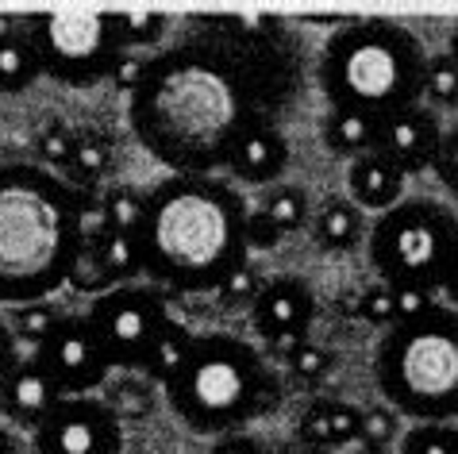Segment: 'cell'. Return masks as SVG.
Listing matches in <instances>:
<instances>
[{"label": "cell", "mask_w": 458, "mask_h": 454, "mask_svg": "<svg viewBox=\"0 0 458 454\" xmlns=\"http://www.w3.org/2000/svg\"><path fill=\"white\" fill-rule=\"evenodd\" d=\"M147 55H139V50H123L120 62H116V70H112V85L123 93V97H135V89L143 85L147 78Z\"/></svg>", "instance_id": "36"}, {"label": "cell", "mask_w": 458, "mask_h": 454, "mask_svg": "<svg viewBox=\"0 0 458 454\" xmlns=\"http://www.w3.org/2000/svg\"><path fill=\"white\" fill-rule=\"evenodd\" d=\"M20 358H23V347H20L16 332H12V327L0 320V385H4V377L20 366Z\"/></svg>", "instance_id": "40"}, {"label": "cell", "mask_w": 458, "mask_h": 454, "mask_svg": "<svg viewBox=\"0 0 458 454\" xmlns=\"http://www.w3.org/2000/svg\"><path fill=\"white\" fill-rule=\"evenodd\" d=\"M424 43L397 20H351L324 43L316 81L327 108L389 120L424 105Z\"/></svg>", "instance_id": "4"}, {"label": "cell", "mask_w": 458, "mask_h": 454, "mask_svg": "<svg viewBox=\"0 0 458 454\" xmlns=\"http://www.w3.org/2000/svg\"><path fill=\"white\" fill-rule=\"evenodd\" d=\"M316 320V297L304 277L277 273L266 277L262 293L250 305V327L262 343L274 339H309V327Z\"/></svg>", "instance_id": "12"}, {"label": "cell", "mask_w": 458, "mask_h": 454, "mask_svg": "<svg viewBox=\"0 0 458 454\" xmlns=\"http://www.w3.org/2000/svg\"><path fill=\"white\" fill-rule=\"evenodd\" d=\"M362 443L366 447H393L401 443V412L389 405H370L362 408Z\"/></svg>", "instance_id": "33"}, {"label": "cell", "mask_w": 458, "mask_h": 454, "mask_svg": "<svg viewBox=\"0 0 458 454\" xmlns=\"http://www.w3.org/2000/svg\"><path fill=\"white\" fill-rule=\"evenodd\" d=\"M354 316L366 320V324H374V327H389L397 324V289L386 285V282H377V285H366L362 293H359V308H354Z\"/></svg>", "instance_id": "31"}, {"label": "cell", "mask_w": 458, "mask_h": 454, "mask_svg": "<svg viewBox=\"0 0 458 454\" xmlns=\"http://www.w3.org/2000/svg\"><path fill=\"white\" fill-rule=\"evenodd\" d=\"M43 78V62L28 35V16L12 39L0 43V97H20Z\"/></svg>", "instance_id": "20"}, {"label": "cell", "mask_w": 458, "mask_h": 454, "mask_svg": "<svg viewBox=\"0 0 458 454\" xmlns=\"http://www.w3.org/2000/svg\"><path fill=\"white\" fill-rule=\"evenodd\" d=\"M247 200L220 173H170L147 193L139 220L143 277L166 293H220L247 266Z\"/></svg>", "instance_id": "2"}, {"label": "cell", "mask_w": 458, "mask_h": 454, "mask_svg": "<svg viewBox=\"0 0 458 454\" xmlns=\"http://www.w3.org/2000/svg\"><path fill=\"white\" fill-rule=\"evenodd\" d=\"M289 170V139L282 135V128H274L270 120H259L254 128L239 139L232 162H227V173L243 185H262L270 189L282 181V173Z\"/></svg>", "instance_id": "16"}, {"label": "cell", "mask_w": 458, "mask_h": 454, "mask_svg": "<svg viewBox=\"0 0 458 454\" xmlns=\"http://www.w3.org/2000/svg\"><path fill=\"white\" fill-rule=\"evenodd\" d=\"M100 205H105L108 231H135L139 220H143V212H147V189L112 185L100 193Z\"/></svg>", "instance_id": "25"}, {"label": "cell", "mask_w": 458, "mask_h": 454, "mask_svg": "<svg viewBox=\"0 0 458 454\" xmlns=\"http://www.w3.org/2000/svg\"><path fill=\"white\" fill-rule=\"evenodd\" d=\"M366 255L386 285L439 293L458 255V220L439 200L404 197L370 223Z\"/></svg>", "instance_id": "7"}, {"label": "cell", "mask_w": 458, "mask_h": 454, "mask_svg": "<svg viewBox=\"0 0 458 454\" xmlns=\"http://www.w3.org/2000/svg\"><path fill=\"white\" fill-rule=\"evenodd\" d=\"M431 305H436V293H428V289H397V324L420 316Z\"/></svg>", "instance_id": "39"}, {"label": "cell", "mask_w": 458, "mask_h": 454, "mask_svg": "<svg viewBox=\"0 0 458 454\" xmlns=\"http://www.w3.org/2000/svg\"><path fill=\"white\" fill-rule=\"evenodd\" d=\"M447 55L458 62V23H454V31H451V50H447Z\"/></svg>", "instance_id": "45"}, {"label": "cell", "mask_w": 458, "mask_h": 454, "mask_svg": "<svg viewBox=\"0 0 458 454\" xmlns=\"http://www.w3.org/2000/svg\"><path fill=\"white\" fill-rule=\"evenodd\" d=\"M282 231L274 227V220L266 216V212H250L247 216V250H274L277 243H282Z\"/></svg>", "instance_id": "38"}, {"label": "cell", "mask_w": 458, "mask_h": 454, "mask_svg": "<svg viewBox=\"0 0 458 454\" xmlns=\"http://www.w3.org/2000/svg\"><path fill=\"white\" fill-rule=\"evenodd\" d=\"M70 185L81 189V193H93L112 173V143L100 131L93 128H81L78 131V143H73V162H70Z\"/></svg>", "instance_id": "22"}, {"label": "cell", "mask_w": 458, "mask_h": 454, "mask_svg": "<svg viewBox=\"0 0 458 454\" xmlns=\"http://www.w3.org/2000/svg\"><path fill=\"white\" fill-rule=\"evenodd\" d=\"M73 143H78V131L66 128L62 120L55 123H47V128L35 135V158L43 162L47 170H70V162H73Z\"/></svg>", "instance_id": "29"}, {"label": "cell", "mask_w": 458, "mask_h": 454, "mask_svg": "<svg viewBox=\"0 0 458 454\" xmlns=\"http://www.w3.org/2000/svg\"><path fill=\"white\" fill-rule=\"evenodd\" d=\"M351 454H389V450H386V447H366V443H362L359 450H351Z\"/></svg>", "instance_id": "46"}, {"label": "cell", "mask_w": 458, "mask_h": 454, "mask_svg": "<svg viewBox=\"0 0 458 454\" xmlns=\"http://www.w3.org/2000/svg\"><path fill=\"white\" fill-rule=\"evenodd\" d=\"M443 131L447 128L439 123L436 108H428V105L404 108V112H397V116L381 120L377 155H386L404 178H412V173H424V170L436 166Z\"/></svg>", "instance_id": "13"}, {"label": "cell", "mask_w": 458, "mask_h": 454, "mask_svg": "<svg viewBox=\"0 0 458 454\" xmlns=\"http://www.w3.org/2000/svg\"><path fill=\"white\" fill-rule=\"evenodd\" d=\"M193 339H197V332H189V327L174 316L155 335V343L147 347V358H143V366H139V374H143L147 382H155V385H166L170 377L182 370V362L189 358V347H193Z\"/></svg>", "instance_id": "21"}, {"label": "cell", "mask_w": 458, "mask_h": 454, "mask_svg": "<svg viewBox=\"0 0 458 454\" xmlns=\"http://www.w3.org/2000/svg\"><path fill=\"white\" fill-rule=\"evenodd\" d=\"M374 382L389 408L412 424L458 420V312L436 300L377 339Z\"/></svg>", "instance_id": "6"}, {"label": "cell", "mask_w": 458, "mask_h": 454, "mask_svg": "<svg viewBox=\"0 0 458 454\" xmlns=\"http://www.w3.org/2000/svg\"><path fill=\"white\" fill-rule=\"evenodd\" d=\"M332 366H335V355H332V350H327L324 343H312V339H304V343L289 355L285 370L297 377V382H304V385H320L324 377L332 374Z\"/></svg>", "instance_id": "30"}, {"label": "cell", "mask_w": 458, "mask_h": 454, "mask_svg": "<svg viewBox=\"0 0 458 454\" xmlns=\"http://www.w3.org/2000/svg\"><path fill=\"white\" fill-rule=\"evenodd\" d=\"M208 454H266V447L254 435H247V432H232V435L216 439Z\"/></svg>", "instance_id": "41"}, {"label": "cell", "mask_w": 458, "mask_h": 454, "mask_svg": "<svg viewBox=\"0 0 458 454\" xmlns=\"http://www.w3.org/2000/svg\"><path fill=\"white\" fill-rule=\"evenodd\" d=\"M309 227H312L316 243H320L324 250H332V255H347V250H354L366 235H370V227H366V212L354 205L351 197L324 200Z\"/></svg>", "instance_id": "18"}, {"label": "cell", "mask_w": 458, "mask_h": 454, "mask_svg": "<svg viewBox=\"0 0 458 454\" xmlns=\"http://www.w3.org/2000/svg\"><path fill=\"white\" fill-rule=\"evenodd\" d=\"M301 454H327V450H301Z\"/></svg>", "instance_id": "47"}, {"label": "cell", "mask_w": 458, "mask_h": 454, "mask_svg": "<svg viewBox=\"0 0 458 454\" xmlns=\"http://www.w3.org/2000/svg\"><path fill=\"white\" fill-rule=\"evenodd\" d=\"M259 208L274 220V227L282 235H293V231H301L304 223H312V200H309V193H304L301 185L277 181L270 189H262V205Z\"/></svg>", "instance_id": "23"}, {"label": "cell", "mask_w": 458, "mask_h": 454, "mask_svg": "<svg viewBox=\"0 0 458 454\" xmlns=\"http://www.w3.org/2000/svg\"><path fill=\"white\" fill-rule=\"evenodd\" d=\"M62 316H66V312H58L55 305H50V300H35V305H20V308H12L8 327L16 332L20 347H28L31 355H35V350H39V347L47 343V335L62 324Z\"/></svg>", "instance_id": "24"}, {"label": "cell", "mask_w": 458, "mask_h": 454, "mask_svg": "<svg viewBox=\"0 0 458 454\" xmlns=\"http://www.w3.org/2000/svg\"><path fill=\"white\" fill-rule=\"evenodd\" d=\"M431 173H436L451 193H458V123H451V128L443 131V143H439V155H436Z\"/></svg>", "instance_id": "37"}, {"label": "cell", "mask_w": 458, "mask_h": 454, "mask_svg": "<svg viewBox=\"0 0 458 454\" xmlns=\"http://www.w3.org/2000/svg\"><path fill=\"white\" fill-rule=\"evenodd\" d=\"M347 193L362 212H389L404 200V173L386 155H362L347 166Z\"/></svg>", "instance_id": "17"}, {"label": "cell", "mask_w": 458, "mask_h": 454, "mask_svg": "<svg viewBox=\"0 0 458 454\" xmlns=\"http://www.w3.org/2000/svg\"><path fill=\"white\" fill-rule=\"evenodd\" d=\"M35 358L47 366L62 397H93L112 374V358L85 312H66Z\"/></svg>", "instance_id": "10"}, {"label": "cell", "mask_w": 458, "mask_h": 454, "mask_svg": "<svg viewBox=\"0 0 458 454\" xmlns=\"http://www.w3.org/2000/svg\"><path fill=\"white\" fill-rule=\"evenodd\" d=\"M31 447L35 454H123L120 412L100 397H62Z\"/></svg>", "instance_id": "11"}, {"label": "cell", "mask_w": 458, "mask_h": 454, "mask_svg": "<svg viewBox=\"0 0 458 454\" xmlns=\"http://www.w3.org/2000/svg\"><path fill=\"white\" fill-rule=\"evenodd\" d=\"M85 262L93 273H78L70 285H78L81 293H93V297L120 285H135L143 277V250H139L135 231H108L93 255L81 258V266Z\"/></svg>", "instance_id": "15"}, {"label": "cell", "mask_w": 458, "mask_h": 454, "mask_svg": "<svg viewBox=\"0 0 458 454\" xmlns=\"http://www.w3.org/2000/svg\"><path fill=\"white\" fill-rule=\"evenodd\" d=\"M58 400H62V389L55 385V377L47 374V366L35 355H23L20 366L0 385V416L31 435L47 424V416L58 408Z\"/></svg>", "instance_id": "14"}, {"label": "cell", "mask_w": 458, "mask_h": 454, "mask_svg": "<svg viewBox=\"0 0 458 454\" xmlns=\"http://www.w3.org/2000/svg\"><path fill=\"white\" fill-rule=\"evenodd\" d=\"M162 389L177 420L212 439L243 432L250 420L282 405V385L262 350L232 332L197 335L182 370Z\"/></svg>", "instance_id": "5"}, {"label": "cell", "mask_w": 458, "mask_h": 454, "mask_svg": "<svg viewBox=\"0 0 458 454\" xmlns=\"http://www.w3.org/2000/svg\"><path fill=\"white\" fill-rule=\"evenodd\" d=\"M259 93L232 55L182 43L147 62V78L127 97L139 147L170 173H220L239 139L259 123Z\"/></svg>", "instance_id": "1"}, {"label": "cell", "mask_w": 458, "mask_h": 454, "mask_svg": "<svg viewBox=\"0 0 458 454\" xmlns=\"http://www.w3.org/2000/svg\"><path fill=\"white\" fill-rule=\"evenodd\" d=\"M85 316L97 327L100 343H105L112 358V370L139 374V366L147 358V347L174 320V312H170L166 289H158L150 282L147 285L135 282V285H120V289H108V293L93 297Z\"/></svg>", "instance_id": "9"}, {"label": "cell", "mask_w": 458, "mask_h": 454, "mask_svg": "<svg viewBox=\"0 0 458 454\" xmlns=\"http://www.w3.org/2000/svg\"><path fill=\"white\" fill-rule=\"evenodd\" d=\"M20 28H23V16H8V12H0V43L12 39Z\"/></svg>", "instance_id": "43"}, {"label": "cell", "mask_w": 458, "mask_h": 454, "mask_svg": "<svg viewBox=\"0 0 458 454\" xmlns=\"http://www.w3.org/2000/svg\"><path fill=\"white\" fill-rule=\"evenodd\" d=\"M443 297H447V305L458 312V255H454V262H451V270H447V277H443V289H439Z\"/></svg>", "instance_id": "42"}, {"label": "cell", "mask_w": 458, "mask_h": 454, "mask_svg": "<svg viewBox=\"0 0 458 454\" xmlns=\"http://www.w3.org/2000/svg\"><path fill=\"white\" fill-rule=\"evenodd\" d=\"M166 28H170V20L162 12H120V35L127 50L155 46L166 35Z\"/></svg>", "instance_id": "32"}, {"label": "cell", "mask_w": 458, "mask_h": 454, "mask_svg": "<svg viewBox=\"0 0 458 454\" xmlns=\"http://www.w3.org/2000/svg\"><path fill=\"white\" fill-rule=\"evenodd\" d=\"M320 135H324V147L339 158H362V155H374L377 150V139H381V120L374 116H362V112H347V108H327L324 120H320Z\"/></svg>", "instance_id": "19"}, {"label": "cell", "mask_w": 458, "mask_h": 454, "mask_svg": "<svg viewBox=\"0 0 458 454\" xmlns=\"http://www.w3.org/2000/svg\"><path fill=\"white\" fill-rule=\"evenodd\" d=\"M262 285H266L262 277L254 273L250 266H243V270H235L232 277H227V282L220 285V293H216V297H220L224 305H254V297L262 293Z\"/></svg>", "instance_id": "35"}, {"label": "cell", "mask_w": 458, "mask_h": 454, "mask_svg": "<svg viewBox=\"0 0 458 454\" xmlns=\"http://www.w3.org/2000/svg\"><path fill=\"white\" fill-rule=\"evenodd\" d=\"M362 443V408L351 400H332V450Z\"/></svg>", "instance_id": "34"}, {"label": "cell", "mask_w": 458, "mask_h": 454, "mask_svg": "<svg viewBox=\"0 0 458 454\" xmlns=\"http://www.w3.org/2000/svg\"><path fill=\"white\" fill-rule=\"evenodd\" d=\"M81 255V189L39 162H0V305L50 300Z\"/></svg>", "instance_id": "3"}, {"label": "cell", "mask_w": 458, "mask_h": 454, "mask_svg": "<svg viewBox=\"0 0 458 454\" xmlns=\"http://www.w3.org/2000/svg\"><path fill=\"white\" fill-rule=\"evenodd\" d=\"M297 439L304 450L332 454V397H316L304 405L301 420H297Z\"/></svg>", "instance_id": "28"}, {"label": "cell", "mask_w": 458, "mask_h": 454, "mask_svg": "<svg viewBox=\"0 0 458 454\" xmlns=\"http://www.w3.org/2000/svg\"><path fill=\"white\" fill-rule=\"evenodd\" d=\"M424 100H431L436 108H458V62L447 50L443 55H428Z\"/></svg>", "instance_id": "27"}, {"label": "cell", "mask_w": 458, "mask_h": 454, "mask_svg": "<svg viewBox=\"0 0 458 454\" xmlns=\"http://www.w3.org/2000/svg\"><path fill=\"white\" fill-rule=\"evenodd\" d=\"M0 454H20V443H16V435H12L8 427H0Z\"/></svg>", "instance_id": "44"}, {"label": "cell", "mask_w": 458, "mask_h": 454, "mask_svg": "<svg viewBox=\"0 0 458 454\" xmlns=\"http://www.w3.org/2000/svg\"><path fill=\"white\" fill-rule=\"evenodd\" d=\"M397 454H458V424H412L401 435Z\"/></svg>", "instance_id": "26"}, {"label": "cell", "mask_w": 458, "mask_h": 454, "mask_svg": "<svg viewBox=\"0 0 458 454\" xmlns=\"http://www.w3.org/2000/svg\"><path fill=\"white\" fill-rule=\"evenodd\" d=\"M28 35L43 62V78L70 85V89H93L112 78L123 55L120 12H47L28 16Z\"/></svg>", "instance_id": "8"}]
</instances>
